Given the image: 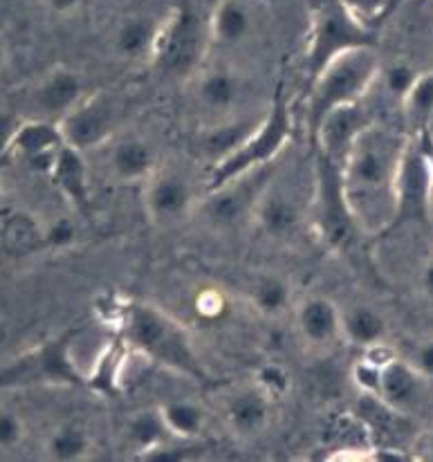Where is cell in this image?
I'll return each mask as SVG.
<instances>
[{
  "label": "cell",
  "instance_id": "1",
  "mask_svg": "<svg viewBox=\"0 0 433 462\" xmlns=\"http://www.w3.org/2000/svg\"><path fill=\"white\" fill-rule=\"evenodd\" d=\"M409 135L371 126L355 140L342 164L344 193L364 234H380L395 223L398 175Z\"/></svg>",
  "mask_w": 433,
  "mask_h": 462
},
{
  "label": "cell",
  "instance_id": "2",
  "mask_svg": "<svg viewBox=\"0 0 433 462\" xmlns=\"http://www.w3.org/2000/svg\"><path fill=\"white\" fill-rule=\"evenodd\" d=\"M117 335L149 362L191 382H209L205 364L191 337L171 314L140 301H124L115 310Z\"/></svg>",
  "mask_w": 433,
  "mask_h": 462
},
{
  "label": "cell",
  "instance_id": "3",
  "mask_svg": "<svg viewBox=\"0 0 433 462\" xmlns=\"http://www.w3.org/2000/svg\"><path fill=\"white\" fill-rule=\"evenodd\" d=\"M380 70L382 63L375 52V45L355 48L335 57L308 83L306 128L310 142L315 140L326 115L342 106L357 104L368 95V90L377 83Z\"/></svg>",
  "mask_w": 433,
  "mask_h": 462
},
{
  "label": "cell",
  "instance_id": "4",
  "mask_svg": "<svg viewBox=\"0 0 433 462\" xmlns=\"http://www.w3.org/2000/svg\"><path fill=\"white\" fill-rule=\"evenodd\" d=\"M292 113H290L283 90H279L270 108L261 115L256 128L241 142V146L209 166L205 191H214V189L223 187L225 182L247 173V171L276 162L292 142Z\"/></svg>",
  "mask_w": 433,
  "mask_h": 462
},
{
  "label": "cell",
  "instance_id": "5",
  "mask_svg": "<svg viewBox=\"0 0 433 462\" xmlns=\"http://www.w3.org/2000/svg\"><path fill=\"white\" fill-rule=\"evenodd\" d=\"M371 45H375L371 27L355 18L344 0H310V32L306 48L308 83L335 57Z\"/></svg>",
  "mask_w": 433,
  "mask_h": 462
},
{
  "label": "cell",
  "instance_id": "6",
  "mask_svg": "<svg viewBox=\"0 0 433 462\" xmlns=\"http://www.w3.org/2000/svg\"><path fill=\"white\" fill-rule=\"evenodd\" d=\"M81 328H70L0 368V391L34 386H86V375L72 357Z\"/></svg>",
  "mask_w": 433,
  "mask_h": 462
},
{
  "label": "cell",
  "instance_id": "7",
  "mask_svg": "<svg viewBox=\"0 0 433 462\" xmlns=\"http://www.w3.org/2000/svg\"><path fill=\"white\" fill-rule=\"evenodd\" d=\"M308 218L312 220V227L319 234L321 243L335 252L348 249L355 236L362 234L348 207L346 193H344L342 166L321 153H317L315 162Z\"/></svg>",
  "mask_w": 433,
  "mask_h": 462
},
{
  "label": "cell",
  "instance_id": "8",
  "mask_svg": "<svg viewBox=\"0 0 433 462\" xmlns=\"http://www.w3.org/2000/svg\"><path fill=\"white\" fill-rule=\"evenodd\" d=\"M209 36V18L202 23L191 0H180L175 12L160 25L158 43L151 61L171 77L191 75L202 61Z\"/></svg>",
  "mask_w": 433,
  "mask_h": 462
},
{
  "label": "cell",
  "instance_id": "9",
  "mask_svg": "<svg viewBox=\"0 0 433 462\" xmlns=\"http://www.w3.org/2000/svg\"><path fill=\"white\" fill-rule=\"evenodd\" d=\"M279 166V160L270 162V164L229 180V182L214 189V191H207L205 200L200 205L202 218L216 229L236 227L247 218L254 220L256 205H259L261 196L274 180Z\"/></svg>",
  "mask_w": 433,
  "mask_h": 462
},
{
  "label": "cell",
  "instance_id": "10",
  "mask_svg": "<svg viewBox=\"0 0 433 462\" xmlns=\"http://www.w3.org/2000/svg\"><path fill=\"white\" fill-rule=\"evenodd\" d=\"M119 119H122V110H119L117 99L106 92H92L59 122V128L68 146L88 153L113 140Z\"/></svg>",
  "mask_w": 433,
  "mask_h": 462
},
{
  "label": "cell",
  "instance_id": "11",
  "mask_svg": "<svg viewBox=\"0 0 433 462\" xmlns=\"http://www.w3.org/2000/svg\"><path fill=\"white\" fill-rule=\"evenodd\" d=\"M196 207V193L182 173L160 166L144 182V211L158 227H173L189 218Z\"/></svg>",
  "mask_w": 433,
  "mask_h": 462
},
{
  "label": "cell",
  "instance_id": "12",
  "mask_svg": "<svg viewBox=\"0 0 433 462\" xmlns=\"http://www.w3.org/2000/svg\"><path fill=\"white\" fill-rule=\"evenodd\" d=\"M63 146H66V140H63L57 122L25 119V122L16 124L7 146H5V153L16 157L21 164L48 175Z\"/></svg>",
  "mask_w": 433,
  "mask_h": 462
},
{
  "label": "cell",
  "instance_id": "13",
  "mask_svg": "<svg viewBox=\"0 0 433 462\" xmlns=\"http://www.w3.org/2000/svg\"><path fill=\"white\" fill-rule=\"evenodd\" d=\"M281 169V166H279ZM308 207L310 200L301 202L297 191H290L288 187L279 184V171L265 193L256 205L254 220L263 229V234L274 240H290L299 234L301 225L308 218Z\"/></svg>",
  "mask_w": 433,
  "mask_h": 462
},
{
  "label": "cell",
  "instance_id": "14",
  "mask_svg": "<svg viewBox=\"0 0 433 462\" xmlns=\"http://www.w3.org/2000/svg\"><path fill=\"white\" fill-rule=\"evenodd\" d=\"M371 124L373 117L368 115V110L364 108L362 101L342 106V108H335L333 113L326 115V119L321 122L319 131H317L315 140H312L310 144L315 146L317 153H321L324 157H328V160H333L335 164L342 166L348 151L353 149L355 140H357Z\"/></svg>",
  "mask_w": 433,
  "mask_h": 462
},
{
  "label": "cell",
  "instance_id": "15",
  "mask_svg": "<svg viewBox=\"0 0 433 462\" xmlns=\"http://www.w3.org/2000/svg\"><path fill=\"white\" fill-rule=\"evenodd\" d=\"M294 323L303 344L328 350L342 339V308L324 294H310L294 306Z\"/></svg>",
  "mask_w": 433,
  "mask_h": 462
},
{
  "label": "cell",
  "instance_id": "16",
  "mask_svg": "<svg viewBox=\"0 0 433 462\" xmlns=\"http://www.w3.org/2000/svg\"><path fill=\"white\" fill-rule=\"evenodd\" d=\"M86 97V83L77 70L57 66L39 81L32 92V108L36 110L34 119L61 122L77 104Z\"/></svg>",
  "mask_w": 433,
  "mask_h": 462
},
{
  "label": "cell",
  "instance_id": "17",
  "mask_svg": "<svg viewBox=\"0 0 433 462\" xmlns=\"http://www.w3.org/2000/svg\"><path fill=\"white\" fill-rule=\"evenodd\" d=\"M427 380L409 364V359L391 357L382 364L380 373V391L375 400L389 411L407 418L413 409H418L425 397Z\"/></svg>",
  "mask_w": 433,
  "mask_h": 462
},
{
  "label": "cell",
  "instance_id": "18",
  "mask_svg": "<svg viewBox=\"0 0 433 462\" xmlns=\"http://www.w3.org/2000/svg\"><path fill=\"white\" fill-rule=\"evenodd\" d=\"M48 178L81 218H92L90 169L86 164L84 151H77L68 144L63 146L54 160L52 169H50Z\"/></svg>",
  "mask_w": 433,
  "mask_h": 462
},
{
  "label": "cell",
  "instance_id": "19",
  "mask_svg": "<svg viewBox=\"0 0 433 462\" xmlns=\"http://www.w3.org/2000/svg\"><path fill=\"white\" fill-rule=\"evenodd\" d=\"M106 146H108V173L115 182L144 184L160 169L158 153L144 137H113Z\"/></svg>",
  "mask_w": 433,
  "mask_h": 462
},
{
  "label": "cell",
  "instance_id": "20",
  "mask_svg": "<svg viewBox=\"0 0 433 462\" xmlns=\"http://www.w3.org/2000/svg\"><path fill=\"white\" fill-rule=\"evenodd\" d=\"M193 92L202 108L225 115L243 101L245 81L232 68H209V70L198 72Z\"/></svg>",
  "mask_w": 433,
  "mask_h": 462
},
{
  "label": "cell",
  "instance_id": "21",
  "mask_svg": "<svg viewBox=\"0 0 433 462\" xmlns=\"http://www.w3.org/2000/svg\"><path fill=\"white\" fill-rule=\"evenodd\" d=\"M272 402L261 388H245V391L236 393L232 400L227 402V411H225V420H227L229 431L241 440H252L259 438L272 420Z\"/></svg>",
  "mask_w": 433,
  "mask_h": 462
},
{
  "label": "cell",
  "instance_id": "22",
  "mask_svg": "<svg viewBox=\"0 0 433 462\" xmlns=\"http://www.w3.org/2000/svg\"><path fill=\"white\" fill-rule=\"evenodd\" d=\"M256 27V14L245 0H218L209 14V36L225 48L243 45Z\"/></svg>",
  "mask_w": 433,
  "mask_h": 462
},
{
  "label": "cell",
  "instance_id": "23",
  "mask_svg": "<svg viewBox=\"0 0 433 462\" xmlns=\"http://www.w3.org/2000/svg\"><path fill=\"white\" fill-rule=\"evenodd\" d=\"M131 348L119 335L104 346L99 357L92 364V371L86 375V386L106 400H117L122 395V371L126 355Z\"/></svg>",
  "mask_w": 433,
  "mask_h": 462
},
{
  "label": "cell",
  "instance_id": "24",
  "mask_svg": "<svg viewBox=\"0 0 433 462\" xmlns=\"http://www.w3.org/2000/svg\"><path fill=\"white\" fill-rule=\"evenodd\" d=\"M160 25L149 16H128L117 27L113 39V50L124 61H144L153 59L158 43Z\"/></svg>",
  "mask_w": 433,
  "mask_h": 462
},
{
  "label": "cell",
  "instance_id": "25",
  "mask_svg": "<svg viewBox=\"0 0 433 462\" xmlns=\"http://www.w3.org/2000/svg\"><path fill=\"white\" fill-rule=\"evenodd\" d=\"M386 326L384 317L371 306H350L342 310V339L355 348H375L382 346L386 339Z\"/></svg>",
  "mask_w": 433,
  "mask_h": 462
},
{
  "label": "cell",
  "instance_id": "26",
  "mask_svg": "<svg viewBox=\"0 0 433 462\" xmlns=\"http://www.w3.org/2000/svg\"><path fill=\"white\" fill-rule=\"evenodd\" d=\"M95 449L90 431L77 422H66L54 429L45 440V456L54 462L86 460Z\"/></svg>",
  "mask_w": 433,
  "mask_h": 462
},
{
  "label": "cell",
  "instance_id": "27",
  "mask_svg": "<svg viewBox=\"0 0 433 462\" xmlns=\"http://www.w3.org/2000/svg\"><path fill=\"white\" fill-rule=\"evenodd\" d=\"M126 438L128 445L144 458L146 454L167 445L171 440V433H169L167 424H164L160 409H146L128 420Z\"/></svg>",
  "mask_w": 433,
  "mask_h": 462
},
{
  "label": "cell",
  "instance_id": "28",
  "mask_svg": "<svg viewBox=\"0 0 433 462\" xmlns=\"http://www.w3.org/2000/svg\"><path fill=\"white\" fill-rule=\"evenodd\" d=\"M164 424H167L171 438L178 440H193L200 438L207 429V411L193 400H169L160 406Z\"/></svg>",
  "mask_w": 433,
  "mask_h": 462
},
{
  "label": "cell",
  "instance_id": "29",
  "mask_svg": "<svg viewBox=\"0 0 433 462\" xmlns=\"http://www.w3.org/2000/svg\"><path fill=\"white\" fill-rule=\"evenodd\" d=\"M402 115L409 135L425 131L433 119V70L420 72L411 90L402 99Z\"/></svg>",
  "mask_w": 433,
  "mask_h": 462
},
{
  "label": "cell",
  "instance_id": "30",
  "mask_svg": "<svg viewBox=\"0 0 433 462\" xmlns=\"http://www.w3.org/2000/svg\"><path fill=\"white\" fill-rule=\"evenodd\" d=\"M252 303L263 317L279 319L292 308V288L283 276L265 274L252 288Z\"/></svg>",
  "mask_w": 433,
  "mask_h": 462
},
{
  "label": "cell",
  "instance_id": "31",
  "mask_svg": "<svg viewBox=\"0 0 433 462\" xmlns=\"http://www.w3.org/2000/svg\"><path fill=\"white\" fill-rule=\"evenodd\" d=\"M418 75H420V70H418L411 61H407V59H395L389 66H382L377 81L382 83L386 95H391L393 99H398L400 104H402L407 92L411 90V86L416 83Z\"/></svg>",
  "mask_w": 433,
  "mask_h": 462
},
{
  "label": "cell",
  "instance_id": "32",
  "mask_svg": "<svg viewBox=\"0 0 433 462\" xmlns=\"http://www.w3.org/2000/svg\"><path fill=\"white\" fill-rule=\"evenodd\" d=\"M254 386L261 388L270 400H281V397L288 395L290 388H292V377H290V373L285 371L281 364L267 362L256 368Z\"/></svg>",
  "mask_w": 433,
  "mask_h": 462
},
{
  "label": "cell",
  "instance_id": "33",
  "mask_svg": "<svg viewBox=\"0 0 433 462\" xmlns=\"http://www.w3.org/2000/svg\"><path fill=\"white\" fill-rule=\"evenodd\" d=\"M380 373H382V364L366 355V357L359 359V362L353 366V380L364 395L377 397V391H380Z\"/></svg>",
  "mask_w": 433,
  "mask_h": 462
},
{
  "label": "cell",
  "instance_id": "34",
  "mask_svg": "<svg viewBox=\"0 0 433 462\" xmlns=\"http://www.w3.org/2000/svg\"><path fill=\"white\" fill-rule=\"evenodd\" d=\"M25 420L16 411L0 409V449H14L25 440Z\"/></svg>",
  "mask_w": 433,
  "mask_h": 462
},
{
  "label": "cell",
  "instance_id": "35",
  "mask_svg": "<svg viewBox=\"0 0 433 462\" xmlns=\"http://www.w3.org/2000/svg\"><path fill=\"white\" fill-rule=\"evenodd\" d=\"M344 5L353 12L355 18H359L368 27L391 12V0H344Z\"/></svg>",
  "mask_w": 433,
  "mask_h": 462
},
{
  "label": "cell",
  "instance_id": "36",
  "mask_svg": "<svg viewBox=\"0 0 433 462\" xmlns=\"http://www.w3.org/2000/svg\"><path fill=\"white\" fill-rule=\"evenodd\" d=\"M409 364L425 377L427 382L433 380V339L420 341L409 357Z\"/></svg>",
  "mask_w": 433,
  "mask_h": 462
},
{
  "label": "cell",
  "instance_id": "37",
  "mask_svg": "<svg viewBox=\"0 0 433 462\" xmlns=\"http://www.w3.org/2000/svg\"><path fill=\"white\" fill-rule=\"evenodd\" d=\"M75 234H77V227L70 223V220H59V223L48 231L45 240H48L52 247H66V245H70L72 240H75Z\"/></svg>",
  "mask_w": 433,
  "mask_h": 462
},
{
  "label": "cell",
  "instance_id": "38",
  "mask_svg": "<svg viewBox=\"0 0 433 462\" xmlns=\"http://www.w3.org/2000/svg\"><path fill=\"white\" fill-rule=\"evenodd\" d=\"M411 137H413V142H416L418 153H420L422 162H425L427 171H429V175H431V182H433V135L425 128V131L416 133V135H411Z\"/></svg>",
  "mask_w": 433,
  "mask_h": 462
},
{
  "label": "cell",
  "instance_id": "39",
  "mask_svg": "<svg viewBox=\"0 0 433 462\" xmlns=\"http://www.w3.org/2000/svg\"><path fill=\"white\" fill-rule=\"evenodd\" d=\"M43 5L52 14H61V16H66V14L77 12V9L84 5V0H43Z\"/></svg>",
  "mask_w": 433,
  "mask_h": 462
},
{
  "label": "cell",
  "instance_id": "40",
  "mask_svg": "<svg viewBox=\"0 0 433 462\" xmlns=\"http://www.w3.org/2000/svg\"><path fill=\"white\" fill-rule=\"evenodd\" d=\"M420 290L429 301H433V254L420 270Z\"/></svg>",
  "mask_w": 433,
  "mask_h": 462
},
{
  "label": "cell",
  "instance_id": "41",
  "mask_svg": "<svg viewBox=\"0 0 433 462\" xmlns=\"http://www.w3.org/2000/svg\"><path fill=\"white\" fill-rule=\"evenodd\" d=\"M418 458L433 462V431L425 433L418 442Z\"/></svg>",
  "mask_w": 433,
  "mask_h": 462
},
{
  "label": "cell",
  "instance_id": "42",
  "mask_svg": "<svg viewBox=\"0 0 433 462\" xmlns=\"http://www.w3.org/2000/svg\"><path fill=\"white\" fill-rule=\"evenodd\" d=\"M5 61H7V52H5V48L0 45V70L5 68Z\"/></svg>",
  "mask_w": 433,
  "mask_h": 462
},
{
  "label": "cell",
  "instance_id": "43",
  "mask_svg": "<svg viewBox=\"0 0 433 462\" xmlns=\"http://www.w3.org/2000/svg\"><path fill=\"white\" fill-rule=\"evenodd\" d=\"M402 3H404V0H391V12H393V9L398 7V5H402Z\"/></svg>",
  "mask_w": 433,
  "mask_h": 462
}]
</instances>
